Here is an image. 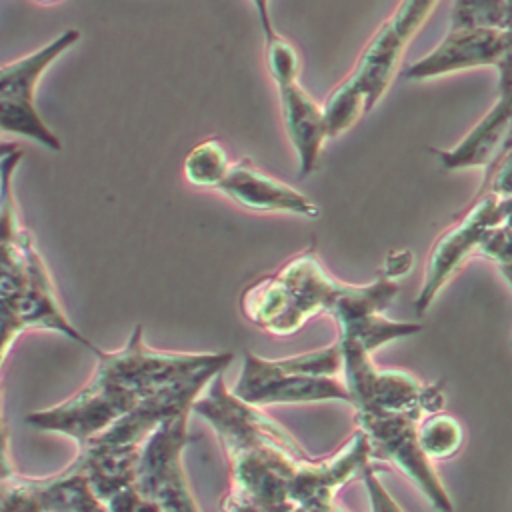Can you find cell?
<instances>
[{"instance_id":"cell-2","label":"cell","mask_w":512,"mask_h":512,"mask_svg":"<svg viewBox=\"0 0 512 512\" xmlns=\"http://www.w3.org/2000/svg\"><path fill=\"white\" fill-rule=\"evenodd\" d=\"M20 158L16 148L0 160V366L12 342L30 328L60 332L98 356L102 350L64 314L34 236L18 218L14 172Z\"/></svg>"},{"instance_id":"cell-14","label":"cell","mask_w":512,"mask_h":512,"mask_svg":"<svg viewBox=\"0 0 512 512\" xmlns=\"http://www.w3.org/2000/svg\"><path fill=\"white\" fill-rule=\"evenodd\" d=\"M512 136V88L498 92L492 108L452 148H430L446 170L488 168Z\"/></svg>"},{"instance_id":"cell-26","label":"cell","mask_w":512,"mask_h":512,"mask_svg":"<svg viewBox=\"0 0 512 512\" xmlns=\"http://www.w3.org/2000/svg\"><path fill=\"white\" fill-rule=\"evenodd\" d=\"M38 2H42V4H50V2H58V0H38Z\"/></svg>"},{"instance_id":"cell-23","label":"cell","mask_w":512,"mask_h":512,"mask_svg":"<svg viewBox=\"0 0 512 512\" xmlns=\"http://www.w3.org/2000/svg\"><path fill=\"white\" fill-rule=\"evenodd\" d=\"M414 266V256L410 250H394L384 260L382 274L390 280H396L400 276H406Z\"/></svg>"},{"instance_id":"cell-9","label":"cell","mask_w":512,"mask_h":512,"mask_svg":"<svg viewBox=\"0 0 512 512\" xmlns=\"http://www.w3.org/2000/svg\"><path fill=\"white\" fill-rule=\"evenodd\" d=\"M508 218V198H498L492 192L476 194L466 214L448 226L428 252L420 292L414 298V310L424 316L444 284L460 270L464 260L480 248L490 230L504 224Z\"/></svg>"},{"instance_id":"cell-8","label":"cell","mask_w":512,"mask_h":512,"mask_svg":"<svg viewBox=\"0 0 512 512\" xmlns=\"http://www.w3.org/2000/svg\"><path fill=\"white\" fill-rule=\"evenodd\" d=\"M420 418L414 412L356 410V426L366 434L374 460L400 468L438 512H454L448 490L418 442Z\"/></svg>"},{"instance_id":"cell-5","label":"cell","mask_w":512,"mask_h":512,"mask_svg":"<svg viewBox=\"0 0 512 512\" xmlns=\"http://www.w3.org/2000/svg\"><path fill=\"white\" fill-rule=\"evenodd\" d=\"M340 346L332 344L288 358H262L246 352L232 394L258 408L272 404H302L342 400L350 394L342 378Z\"/></svg>"},{"instance_id":"cell-1","label":"cell","mask_w":512,"mask_h":512,"mask_svg":"<svg viewBox=\"0 0 512 512\" xmlns=\"http://www.w3.org/2000/svg\"><path fill=\"white\" fill-rule=\"evenodd\" d=\"M232 360V352L154 350L144 342L142 326H136L124 348L98 354L96 372L84 388L56 406L26 414V424L42 432L64 434L80 446L166 386L202 370H224Z\"/></svg>"},{"instance_id":"cell-4","label":"cell","mask_w":512,"mask_h":512,"mask_svg":"<svg viewBox=\"0 0 512 512\" xmlns=\"http://www.w3.org/2000/svg\"><path fill=\"white\" fill-rule=\"evenodd\" d=\"M346 282L336 280L312 248L296 254L276 272L250 282L240 294V312L272 336H290L310 318L330 314Z\"/></svg>"},{"instance_id":"cell-25","label":"cell","mask_w":512,"mask_h":512,"mask_svg":"<svg viewBox=\"0 0 512 512\" xmlns=\"http://www.w3.org/2000/svg\"><path fill=\"white\" fill-rule=\"evenodd\" d=\"M12 150H16L14 144H4V142H0V160H2L6 154H10Z\"/></svg>"},{"instance_id":"cell-3","label":"cell","mask_w":512,"mask_h":512,"mask_svg":"<svg viewBox=\"0 0 512 512\" xmlns=\"http://www.w3.org/2000/svg\"><path fill=\"white\" fill-rule=\"evenodd\" d=\"M438 0H400L374 32L352 72L324 100L328 136L336 138L370 112L392 84L408 42L426 22Z\"/></svg>"},{"instance_id":"cell-22","label":"cell","mask_w":512,"mask_h":512,"mask_svg":"<svg viewBox=\"0 0 512 512\" xmlns=\"http://www.w3.org/2000/svg\"><path fill=\"white\" fill-rule=\"evenodd\" d=\"M502 32H504V48L496 64L498 92H506L512 88V0H508V18Z\"/></svg>"},{"instance_id":"cell-28","label":"cell","mask_w":512,"mask_h":512,"mask_svg":"<svg viewBox=\"0 0 512 512\" xmlns=\"http://www.w3.org/2000/svg\"><path fill=\"white\" fill-rule=\"evenodd\" d=\"M510 344H512V342H510Z\"/></svg>"},{"instance_id":"cell-18","label":"cell","mask_w":512,"mask_h":512,"mask_svg":"<svg viewBox=\"0 0 512 512\" xmlns=\"http://www.w3.org/2000/svg\"><path fill=\"white\" fill-rule=\"evenodd\" d=\"M508 0H454L448 30H504Z\"/></svg>"},{"instance_id":"cell-15","label":"cell","mask_w":512,"mask_h":512,"mask_svg":"<svg viewBox=\"0 0 512 512\" xmlns=\"http://www.w3.org/2000/svg\"><path fill=\"white\" fill-rule=\"evenodd\" d=\"M276 90L284 130L298 160V174L300 178H306L316 170L322 148L330 138L324 108L300 86V82Z\"/></svg>"},{"instance_id":"cell-7","label":"cell","mask_w":512,"mask_h":512,"mask_svg":"<svg viewBox=\"0 0 512 512\" xmlns=\"http://www.w3.org/2000/svg\"><path fill=\"white\" fill-rule=\"evenodd\" d=\"M190 414L184 412L162 422L140 452L134 490L150 512H200L182 464Z\"/></svg>"},{"instance_id":"cell-10","label":"cell","mask_w":512,"mask_h":512,"mask_svg":"<svg viewBox=\"0 0 512 512\" xmlns=\"http://www.w3.org/2000/svg\"><path fill=\"white\" fill-rule=\"evenodd\" d=\"M342 356V380L354 410L414 412L424 416L426 384L404 370L378 368L362 344L336 338Z\"/></svg>"},{"instance_id":"cell-16","label":"cell","mask_w":512,"mask_h":512,"mask_svg":"<svg viewBox=\"0 0 512 512\" xmlns=\"http://www.w3.org/2000/svg\"><path fill=\"white\" fill-rule=\"evenodd\" d=\"M230 166L232 160L220 140L206 138L198 142L184 158V176L192 186L216 190Z\"/></svg>"},{"instance_id":"cell-12","label":"cell","mask_w":512,"mask_h":512,"mask_svg":"<svg viewBox=\"0 0 512 512\" xmlns=\"http://www.w3.org/2000/svg\"><path fill=\"white\" fill-rule=\"evenodd\" d=\"M236 204L256 212L292 214L316 218L320 208L294 186L266 174L252 158L232 160V166L216 188Z\"/></svg>"},{"instance_id":"cell-11","label":"cell","mask_w":512,"mask_h":512,"mask_svg":"<svg viewBox=\"0 0 512 512\" xmlns=\"http://www.w3.org/2000/svg\"><path fill=\"white\" fill-rule=\"evenodd\" d=\"M10 512H110L86 476L70 464L50 476H18L0 502Z\"/></svg>"},{"instance_id":"cell-6","label":"cell","mask_w":512,"mask_h":512,"mask_svg":"<svg viewBox=\"0 0 512 512\" xmlns=\"http://www.w3.org/2000/svg\"><path fill=\"white\" fill-rule=\"evenodd\" d=\"M80 30L68 28L42 48L0 66V132L28 138L34 144L58 152L60 138L48 128L36 108V88L44 72L76 42Z\"/></svg>"},{"instance_id":"cell-13","label":"cell","mask_w":512,"mask_h":512,"mask_svg":"<svg viewBox=\"0 0 512 512\" xmlns=\"http://www.w3.org/2000/svg\"><path fill=\"white\" fill-rule=\"evenodd\" d=\"M502 48V30H448L430 52L408 64L402 76L404 80L422 82L478 66H496Z\"/></svg>"},{"instance_id":"cell-17","label":"cell","mask_w":512,"mask_h":512,"mask_svg":"<svg viewBox=\"0 0 512 512\" xmlns=\"http://www.w3.org/2000/svg\"><path fill=\"white\" fill-rule=\"evenodd\" d=\"M462 440L464 432L460 422L446 412L426 414L418 420V442L432 462L456 456L462 448Z\"/></svg>"},{"instance_id":"cell-20","label":"cell","mask_w":512,"mask_h":512,"mask_svg":"<svg viewBox=\"0 0 512 512\" xmlns=\"http://www.w3.org/2000/svg\"><path fill=\"white\" fill-rule=\"evenodd\" d=\"M478 252L488 260L496 262L498 268L512 264V226L504 222L490 230L484 242L480 244Z\"/></svg>"},{"instance_id":"cell-19","label":"cell","mask_w":512,"mask_h":512,"mask_svg":"<svg viewBox=\"0 0 512 512\" xmlns=\"http://www.w3.org/2000/svg\"><path fill=\"white\" fill-rule=\"evenodd\" d=\"M264 40H266V48H264L266 68H268L276 88L298 82V78H300V54L294 48V44L288 42L278 32L264 38Z\"/></svg>"},{"instance_id":"cell-21","label":"cell","mask_w":512,"mask_h":512,"mask_svg":"<svg viewBox=\"0 0 512 512\" xmlns=\"http://www.w3.org/2000/svg\"><path fill=\"white\" fill-rule=\"evenodd\" d=\"M362 484L366 488L368 494V502H370V510L372 512H404L398 502L390 496V492L384 488L374 464H366L360 472Z\"/></svg>"},{"instance_id":"cell-24","label":"cell","mask_w":512,"mask_h":512,"mask_svg":"<svg viewBox=\"0 0 512 512\" xmlns=\"http://www.w3.org/2000/svg\"><path fill=\"white\" fill-rule=\"evenodd\" d=\"M252 6H254V10H256V16H258L260 28H262V32H264V38L276 34L274 24H272V18H270V0H252Z\"/></svg>"},{"instance_id":"cell-27","label":"cell","mask_w":512,"mask_h":512,"mask_svg":"<svg viewBox=\"0 0 512 512\" xmlns=\"http://www.w3.org/2000/svg\"><path fill=\"white\" fill-rule=\"evenodd\" d=\"M296 512H304V510H296Z\"/></svg>"}]
</instances>
